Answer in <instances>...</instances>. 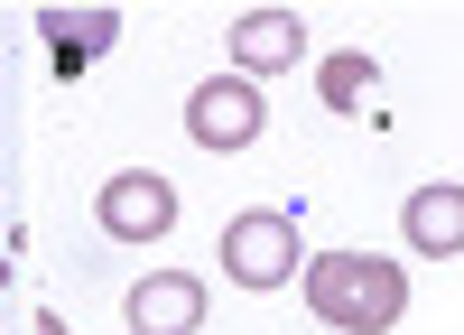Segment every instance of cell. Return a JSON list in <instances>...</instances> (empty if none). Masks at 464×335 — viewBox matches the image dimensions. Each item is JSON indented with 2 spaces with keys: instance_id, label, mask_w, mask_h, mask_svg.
<instances>
[{
  "instance_id": "obj_1",
  "label": "cell",
  "mask_w": 464,
  "mask_h": 335,
  "mask_svg": "<svg viewBox=\"0 0 464 335\" xmlns=\"http://www.w3.org/2000/svg\"><path fill=\"white\" fill-rule=\"evenodd\" d=\"M297 289L316 308V326H334V335H391L409 317V271L391 251H306Z\"/></svg>"
},
{
  "instance_id": "obj_2",
  "label": "cell",
  "mask_w": 464,
  "mask_h": 335,
  "mask_svg": "<svg viewBox=\"0 0 464 335\" xmlns=\"http://www.w3.org/2000/svg\"><path fill=\"white\" fill-rule=\"evenodd\" d=\"M214 261H223V280L232 289H288L297 271H306V251H297V214H279V205H242L223 223V242H214Z\"/></svg>"
},
{
  "instance_id": "obj_3",
  "label": "cell",
  "mask_w": 464,
  "mask_h": 335,
  "mask_svg": "<svg viewBox=\"0 0 464 335\" xmlns=\"http://www.w3.org/2000/svg\"><path fill=\"white\" fill-rule=\"evenodd\" d=\"M269 131V103H260V84H242V74H205L196 94H186V140L196 149H214V159H232V149H251Z\"/></svg>"
},
{
  "instance_id": "obj_4",
  "label": "cell",
  "mask_w": 464,
  "mask_h": 335,
  "mask_svg": "<svg viewBox=\"0 0 464 335\" xmlns=\"http://www.w3.org/2000/svg\"><path fill=\"white\" fill-rule=\"evenodd\" d=\"M93 223L111 242H168L177 233V186L159 168H111L102 196H93Z\"/></svg>"
},
{
  "instance_id": "obj_5",
  "label": "cell",
  "mask_w": 464,
  "mask_h": 335,
  "mask_svg": "<svg viewBox=\"0 0 464 335\" xmlns=\"http://www.w3.org/2000/svg\"><path fill=\"white\" fill-rule=\"evenodd\" d=\"M37 37H47V56H56V74L74 84V74H84L102 47H121V10H111V0H84V10H65V0H47V10H37Z\"/></svg>"
},
{
  "instance_id": "obj_6",
  "label": "cell",
  "mask_w": 464,
  "mask_h": 335,
  "mask_svg": "<svg viewBox=\"0 0 464 335\" xmlns=\"http://www.w3.org/2000/svg\"><path fill=\"white\" fill-rule=\"evenodd\" d=\"M306 56V19L297 10H242L232 19V74L260 84V74H288Z\"/></svg>"
},
{
  "instance_id": "obj_7",
  "label": "cell",
  "mask_w": 464,
  "mask_h": 335,
  "mask_svg": "<svg viewBox=\"0 0 464 335\" xmlns=\"http://www.w3.org/2000/svg\"><path fill=\"white\" fill-rule=\"evenodd\" d=\"M130 335H196L205 326V280L196 271H149L130 298H121Z\"/></svg>"
},
{
  "instance_id": "obj_8",
  "label": "cell",
  "mask_w": 464,
  "mask_h": 335,
  "mask_svg": "<svg viewBox=\"0 0 464 335\" xmlns=\"http://www.w3.org/2000/svg\"><path fill=\"white\" fill-rule=\"evenodd\" d=\"M400 233L418 261H455L464 251V186L437 177V186H418V196H400Z\"/></svg>"
},
{
  "instance_id": "obj_9",
  "label": "cell",
  "mask_w": 464,
  "mask_h": 335,
  "mask_svg": "<svg viewBox=\"0 0 464 335\" xmlns=\"http://www.w3.org/2000/svg\"><path fill=\"white\" fill-rule=\"evenodd\" d=\"M372 84H381V56H372V47H334V56H316V103H325V112H362Z\"/></svg>"
},
{
  "instance_id": "obj_10",
  "label": "cell",
  "mask_w": 464,
  "mask_h": 335,
  "mask_svg": "<svg viewBox=\"0 0 464 335\" xmlns=\"http://www.w3.org/2000/svg\"><path fill=\"white\" fill-rule=\"evenodd\" d=\"M37 335H65V317H56V308H37Z\"/></svg>"
},
{
  "instance_id": "obj_11",
  "label": "cell",
  "mask_w": 464,
  "mask_h": 335,
  "mask_svg": "<svg viewBox=\"0 0 464 335\" xmlns=\"http://www.w3.org/2000/svg\"><path fill=\"white\" fill-rule=\"evenodd\" d=\"M10 280H19V271H10V251H0V289H10Z\"/></svg>"
}]
</instances>
